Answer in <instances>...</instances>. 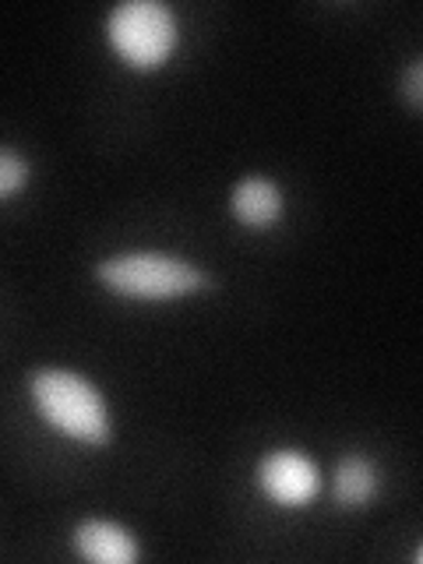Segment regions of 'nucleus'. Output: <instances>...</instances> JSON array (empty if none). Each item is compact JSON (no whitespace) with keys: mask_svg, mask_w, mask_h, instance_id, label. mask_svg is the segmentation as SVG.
<instances>
[{"mask_svg":"<svg viewBox=\"0 0 423 564\" xmlns=\"http://www.w3.org/2000/svg\"><path fill=\"white\" fill-rule=\"evenodd\" d=\"M234 216L251 229L272 226L282 216L279 187L272 181H264V176H247V181H240L234 191Z\"/></svg>","mask_w":423,"mask_h":564,"instance_id":"obj_6","label":"nucleus"},{"mask_svg":"<svg viewBox=\"0 0 423 564\" xmlns=\"http://www.w3.org/2000/svg\"><path fill=\"white\" fill-rule=\"evenodd\" d=\"M420 82H423V64L413 61L410 75H405V99H410L413 110H420V106H423V85Z\"/></svg>","mask_w":423,"mask_h":564,"instance_id":"obj_9","label":"nucleus"},{"mask_svg":"<svg viewBox=\"0 0 423 564\" xmlns=\"http://www.w3.org/2000/svg\"><path fill=\"white\" fill-rule=\"evenodd\" d=\"M29 184V163L11 149H0V202Z\"/></svg>","mask_w":423,"mask_h":564,"instance_id":"obj_8","label":"nucleus"},{"mask_svg":"<svg viewBox=\"0 0 423 564\" xmlns=\"http://www.w3.org/2000/svg\"><path fill=\"white\" fill-rule=\"evenodd\" d=\"M258 484L275 505L300 508L317 494V466L307 455H300L293 448H282V452H272V455L261 458Z\"/></svg>","mask_w":423,"mask_h":564,"instance_id":"obj_4","label":"nucleus"},{"mask_svg":"<svg viewBox=\"0 0 423 564\" xmlns=\"http://www.w3.org/2000/svg\"><path fill=\"white\" fill-rule=\"evenodd\" d=\"M110 43L131 67H159L176 46V18L155 0H128L110 14Z\"/></svg>","mask_w":423,"mask_h":564,"instance_id":"obj_3","label":"nucleus"},{"mask_svg":"<svg viewBox=\"0 0 423 564\" xmlns=\"http://www.w3.org/2000/svg\"><path fill=\"white\" fill-rule=\"evenodd\" d=\"M99 282L117 296L131 300H173L184 293H198L208 286V275L198 264H187L173 254L134 251L120 258H106L96 269Z\"/></svg>","mask_w":423,"mask_h":564,"instance_id":"obj_2","label":"nucleus"},{"mask_svg":"<svg viewBox=\"0 0 423 564\" xmlns=\"http://www.w3.org/2000/svg\"><path fill=\"white\" fill-rule=\"evenodd\" d=\"M32 402L40 413L61 427L64 434L88 441V445H106L110 441V416H106V402L96 392L93 381L70 370H35L32 375Z\"/></svg>","mask_w":423,"mask_h":564,"instance_id":"obj_1","label":"nucleus"},{"mask_svg":"<svg viewBox=\"0 0 423 564\" xmlns=\"http://www.w3.org/2000/svg\"><path fill=\"white\" fill-rule=\"evenodd\" d=\"M75 551L85 561H96V564H134L138 561V543L123 525L117 522H82L75 529Z\"/></svg>","mask_w":423,"mask_h":564,"instance_id":"obj_5","label":"nucleus"},{"mask_svg":"<svg viewBox=\"0 0 423 564\" xmlns=\"http://www.w3.org/2000/svg\"><path fill=\"white\" fill-rule=\"evenodd\" d=\"M378 494V469L364 455H349L335 469V501L343 508H364Z\"/></svg>","mask_w":423,"mask_h":564,"instance_id":"obj_7","label":"nucleus"}]
</instances>
